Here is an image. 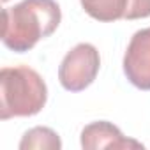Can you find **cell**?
I'll use <instances>...</instances> for the list:
<instances>
[{
  "instance_id": "cell-2",
  "label": "cell",
  "mask_w": 150,
  "mask_h": 150,
  "mask_svg": "<svg viewBox=\"0 0 150 150\" xmlns=\"http://www.w3.org/2000/svg\"><path fill=\"white\" fill-rule=\"evenodd\" d=\"M48 101V87L41 74L28 65L0 71V118L34 117Z\"/></svg>"
},
{
  "instance_id": "cell-3",
  "label": "cell",
  "mask_w": 150,
  "mask_h": 150,
  "mask_svg": "<svg viewBox=\"0 0 150 150\" xmlns=\"http://www.w3.org/2000/svg\"><path fill=\"white\" fill-rule=\"evenodd\" d=\"M101 67V57L94 44L80 42L76 44L58 67V81L69 92H81L94 83Z\"/></svg>"
},
{
  "instance_id": "cell-4",
  "label": "cell",
  "mask_w": 150,
  "mask_h": 150,
  "mask_svg": "<svg viewBox=\"0 0 150 150\" xmlns=\"http://www.w3.org/2000/svg\"><path fill=\"white\" fill-rule=\"evenodd\" d=\"M122 65L131 85L150 90V27L138 30L131 37Z\"/></svg>"
},
{
  "instance_id": "cell-8",
  "label": "cell",
  "mask_w": 150,
  "mask_h": 150,
  "mask_svg": "<svg viewBox=\"0 0 150 150\" xmlns=\"http://www.w3.org/2000/svg\"><path fill=\"white\" fill-rule=\"evenodd\" d=\"M150 16V0H129L124 20H143Z\"/></svg>"
},
{
  "instance_id": "cell-5",
  "label": "cell",
  "mask_w": 150,
  "mask_h": 150,
  "mask_svg": "<svg viewBox=\"0 0 150 150\" xmlns=\"http://www.w3.org/2000/svg\"><path fill=\"white\" fill-rule=\"evenodd\" d=\"M81 146L85 150H101V148L129 150V148H143V145L139 141L125 138L117 125H113L111 122H106V120L92 122V124L83 127V131H81Z\"/></svg>"
},
{
  "instance_id": "cell-7",
  "label": "cell",
  "mask_w": 150,
  "mask_h": 150,
  "mask_svg": "<svg viewBox=\"0 0 150 150\" xmlns=\"http://www.w3.org/2000/svg\"><path fill=\"white\" fill-rule=\"evenodd\" d=\"M20 148L21 150H32V148H37V150H60L62 148V141H60V136L50 129V127H32L28 129L21 141H20Z\"/></svg>"
},
{
  "instance_id": "cell-9",
  "label": "cell",
  "mask_w": 150,
  "mask_h": 150,
  "mask_svg": "<svg viewBox=\"0 0 150 150\" xmlns=\"http://www.w3.org/2000/svg\"><path fill=\"white\" fill-rule=\"evenodd\" d=\"M2 2H7V0H2Z\"/></svg>"
},
{
  "instance_id": "cell-6",
  "label": "cell",
  "mask_w": 150,
  "mask_h": 150,
  "mask_svg": "<svg viewBox=\"0 0 150 150\" xmlns=\"http://www.w3.org/2000/svg\"><path fill=\"white\" fill-rule=\"evenodd\" d=\"M85 13L97 21H117L124 20L129 0H80Z\"/></svg>"
},
{
  "instance_id": "cell-1",
  "label": "cell",
  "mask_w": 150,
  "mask_h": 150,
  "mask_svg": "<svg viewBox=\"0 0 150 150\" xmlns=\"http://www.w3.org/2000/svg\"><path fill=\"white\" fill-rule=\"evenodd\" d=\"M2 42L16 53H25L58 28L62 11L55 0H21L2 11Z\"/></svg>"
}]
</instances>
